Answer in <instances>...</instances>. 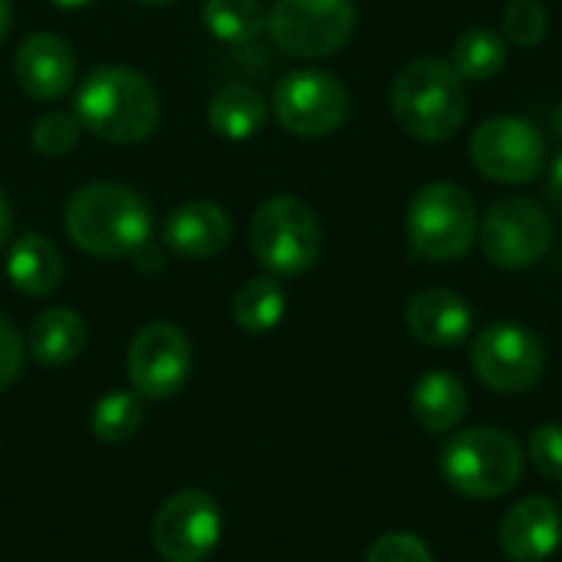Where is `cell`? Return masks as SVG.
Here are the masks:
<instances>
[{
    "label": "cell",
    "instance_id": "cell-1",
    "mask_svg": "<svg viewBox=\"0 0 562 562\" xmlns=\"http://www.w3.org/2000/svg\"><path fill=\"white\" fill-rule=\"evenodd\" d=\"M69 240L92 257H132L151 240L148 204L119 181H92L79 188L63 214Z\"/></svg>",
    "mask_w": 562,
    "mask_h": 562
},
{
    "label": "cell",
    "instance_id": "cell-2",
    "mask_svg": "<svg viewBox=\"0 0 562 562\" xmlns=\"http://www.w3.org/2000/svg\"><path fill=\"white\" fill-rule=\"evenodd\" d=\"M76 119L86 132L112 142H145L161 119L155 86L128 66H95L76 92Z\"/></svg>",
    "mask_w": 562,
    "mask_h": 562
},
{
    "label": "cell",
    "instance_id": "cell-3",
    "mask_svg": "<svg viewBox=\"0 0 562 562\" xmlns=\"http://www.w3.org/2000/svg\"><path fill=\"white\" fill-rule=\"evenodd\" d=\"M395 122L418 142H448L468 119L464 79L445 59H415L392 82Z\"/></svg>",
    "mask_w": 562,
    "mask_h": 562
},
{
    "label": "cell",
    "instance_id": "cell-4",
    "mask_svg": "<svg viewBox=\"0 0 562 562\" xmlns=\"http://www.w3.org/2000/svg\"><path fill=\"white\" fill-rule=\"evenodd\" d=\"M477 231L481 221L474 198L454 181H428L415 191L405 214V234L412 250L435 263L464 257L474 247Z\"/></svg>",
    "mask_w": 562,
    "mask_h": 562
},
{
    "label": "cell",
    "instance_id": "cell-5",
    "mask_svg": "<svg viewBox=\"0 0 562 562\" xmlns=\"http://www.w3.org/2000/svg\"><path fill=\"white\" fill-rule=\"evenodd\" d=\"M441 474L471 501H497L524 477V451L504 428H471L448 441Z\"/></svg>",
    "mask_w": 562,
    "mask_h": 562
},
{
    "label": "cell",
    "instance_id": "cell-6",
    "mask_svg": "<svg viewBox=\"0 0 562 562\" xmlns=\"http://www.w3.org/2000/svg\"><path fill=\"white\" fill-rule=\"evenodd\" d=\"M250 247L273 277H303L323 250V231L313 207L293 194L263 201L250 221Z\"/></svg>",
    "mask_w": 562,
    "mask_h": 562
},
{
    "label": "cell",
    "instance_id": "cell-7",
    "mask_svg": "<svg viewBox=\"0 0 562 562\" xmlns=\"http://www.w3.org/2000/svg\"><path fill=\"white\" fill-rule=\"evenodd\" d=\"M273 43L296 59H323L342 49L356 30L352 0H277L267 13Z\"/></svg>",
    "mask_w": 562,
    "mask_h": 562
},
{
    "label": "cell",
    "instance_id": "cell-8",
    "mask_svg": "<svg viewBox=\"0 0 562 562\" xmlns=\"http://www.w3.org/2000/svg\"><path fill=\"white\" fill-rule=\"evenodd\" d=\"M277 122L300 138H326L349 119V89L326 69L286 72L273 89Z\"/></svg>",
    "mask_w": 562,
    "mask_h": 562
},
{
    "label": "cell",
    "instance_id": "cell-9",
    "mask_svg": "<svg viewBox=\"0 0 562 562\" xmlns=\"http://www.w3.org/2000/svg\"><path fill=\"white\" fill-rule=\"evenodd\" d=\"M471 366L487 389L501 395H520L543 379L547 352L527 326L494 323L474 339Z\"/></svg>",
    "mask_w": 562,
    "mask_h": 562
},
{
    "label": "cell",
    "instance_id": "cell-10",
    "mask_svg": "<svg viewBox=\"0 0 562 562\" xmlns=\"http://www.w3.org/2000/svg\"><path fill=\"white\" fill-rule=\"evenodd\" d=\"M224 517L211 494L178 491L171 494L151 524V543L165 562H204L221 543Z\"/></svg>",
    "mask_w": 562,
    "mask_h": 562
},
{
    "label": "cell",
    "instance_id": "cell-11",
    "mask_svg": "<svg viewBox=\"0 0 562 562\" xmlns=\"http://www.w3.org/2000/svg\"><path fill=\"white\" fill-rule=\"evenodd\" d=\"M471 158L477 171L501 184H527L543 171L547 142L527 119L497 115L471 135Z\"/></svg>",
    "mask_w": 562,
    "mask_h": 562
},
{
    "label": "cell",
    "instance_id": "cell-12",
    "mask_svg": "<svg viewBox=\"0 0 562 562\" xmlns=\"http://www.w3.org/2000/svg\"><path fill=\"white\" fill-rule=\"evenodd\" d=\"M484 257L501 270L533 267L553 244V224L547 211L527 198H504L487 211L477 231Z\"/></svg>",
    "mask_w": 562,
    "mask_h": 562
},
{
    "label": "cell",
    "instance_id": "cell-13",
    "mask_svg": "<svg viewBox=\"0 0 562 562\" xmlns=\"http://www.w3.org/2000/svg\"><path fill=\"white\" fill-rule=\"evenodd\" d=\"M125 372L142 398H171L191 375V339L175 323H148L128 346Z\"/></svg>",
    "mask_w": 562,
    "mask_h": 562
},
{
    "label": "cell",
    "instance_id": "cell-14",
    "mask_svg": "<svg viewBox=\"0 0 562 562\" xmlns=\"http://www.w3.org/2000/svg\"><path fill=\"white\" fill-rule=\"evenodd\" d=\"M16 82L26 95L40 102L63 99L76 82V56L69 43L56 33H33L20 43L13 59Z\"/></svg>",
    "mask_w": 562,
    "mask_h": 562
},
{
    "label": "cell",
    "instance_id": "cell-15",
    "mask_svg": "<svg viewBox=\"0 0 562 562\" xmlns=\"http://www.w3.org/2000/svg\"><path fill=\"white\" fill-rule=\"evenodd\" d=\"M562 514L550 497H527L514 504L501 524V547L507 560L543 562L560 550Z\"/></svg>",
    "mask_w": 562,
    "mask_h": 562
},
{
    "label": "cell",
    "instance_id": "cell-16",
    "mask_svg": "<svg viewBox=\"0 0 562 562\" xmlns=\"http://www.w3.org/2000/svg\"><path fill=\"white\" fill-rule=\"evenodd\" d=\"M405 326L418 342H425L431 349H451L468 339V333L474 326V313L461 293H454L448 286H431V290H422L408 303Z\"/></svg>",
    "mask_w": 562,
    "mask_h": 562
},
{
    "label": "cell",
    "instance_id": "cell-17",
    "mask_svg": "<svg viewBox=\"0 0 562 562\" xmlns=\"http://www.w3.org/2000/svg\"><path fill=\"white\" fill-rule=\"evenodd\" d=\"M165 244L188 260H204L231 244V217L214 201H188L165 217Z\"/></svg>",
    "mask_w": 562,
    "mask_h": 562
},
{
    "label": "cell",
    "instance_id": "cell-18",
    "mask_svg": "<svg viewBox=\"0 0 562 562\" xmlns=\"http://www.w3.org/2000/svg\"><path fill=\"white\" fill-rule=\"evenodd\" d=\"M26 349H30L33 362H40L46 369L69 366L86 349V323H82V316L76 310H69V306L43 310L30 323Z\"/></svg>",
    "mask_w": 562,
    "mask_h": 562
},
{
    "label": "cell",
    "instance_id": "cell-19",
    "mask_svg": "<svg viewBox=\"0 0 562 562\" xmlns=\"http://www.w3.org/2000/svg\"><path fill=\"white\" fill-rule=\"evenodd\" d=\"M7 277L16 293L43 300L63 280V257L43 234H23L7 254Z\"/></svg>",
    "mask_w": 562,
    "mask_h": 562
},
{
    "label": "cell",
    "instance_id": "cell-20",
    "mask_svg": "<svg viewBox=\"0 0 562 562\" xmlns=\"http://www.w3.org/2000/svg\"><path fill=\"white\" fill-rule=\"evenodd\" d=\"M468 412V389L451 372H428L412 389V415L428 435H448Z\"/></svg>",
    "mask_w": 562,
    "mask_h": 562
},
{
    "label": "cell",
    "instance_id": "cell-21",
    "mask_svg": "<svg viewBox=\"0 0 562 562\" xmlns=\"http://www.w3.org/2000/svg\"><path fill=\"white\" fill-rule=\"evenodd\" d=\"M207 122L217 135L231 138V142H244L254 138L263 122H267V102L263 95L247 86V82H227L211 95L207 105Z\"/></svg>",
    "mask_w": 562,
    "mask_h": 562
},
{
    "label": "cell",
    "instance_id": "cell-22",
    "mask_svg": "<svg viewBox=\"0 0 562 562\" xmlns=\"http://www.w3.org/2000/svg\"><path fill=\"white\" fill-rule=\"evenodd\" d=\"M451 66L464 82H487L507 66V40L491 26H471L454 40Z\"/></svg>",
    "mask_w": 562,
    "mask_h": 562
},
{
    "label": "cell",
    "instance_id": "cell-23",
    "mask_svg": "<svg viewBox=\"0 0 562 562\" xmlns=\"http://www.w3.org/2000/svg\"><path fill=\"white\" fill-rule=\"evenodd\" d=\"M231 310H234V323L244 333L260 336V333H270L280 326V319L286 313V293L273 277H254L237 290Z\"/></svg>",
    "mask_w": 562,
    "mask_h": 562
},
{
    "label": "cell",
    "instance_id": "cell-24",
    "mask_svg": "<svg viewBox=\"0 0 562 562\" xmlns=\"http://www.w3.org/2000/svg\"><path fill=\"white\" fill-rule=\"evenodd\" d=\"M201 20L224 43H250L267 30V10L260 0H207Z\"/></svg>",
    "mask_w": 562,
    "mask_h": 562
},
{
    "label": "cell",
    "instance_id": "cell-25",
    "mask_svg": "<svg viewBox=\"0 0 562 562\" xmlns=\"http://www.w3.org/2000/svg\"><path fill=\"white\" fill-rule=\"evenodd\" d=\"M142 422H145V405L138 392H109L95 402L89 428L99 441L122 445L142 428Z\"/></svg>",
    "mask_w": 562,
    "mask_h": 562
},
{
    "label": "cell",
    "instance_id": "cell-26",
    "mask_svg": "<svg viewBox=\"0 0 562 562\" xmlns=\"http://www.w3.org/2000/svg\"><path fill=\"white\" fill-rule=\"evenodd\" d=\"M79 119L63 112V109H53V112H43L36 122H33V148L46 158H63L76 148L79 142Z\"/></svg>",
    "mask_w": 562,
    "mask_h": 562
},
{
    "label": "cell",
    "instance_id": "cell-27",
    "mask_svg": "<svg viewBox=\"0 0 562 562\" xmlns=\"http://www.w3.org/2000/svg\"><path fill=\"white\" fill-rule=\"evenodd\" d=\"M550 13L540 0H510L504 7V40L517 46H537L547 36Z\"/></svg>",
    "mask_w": 562,
    "mask_h": 562
},
{
    "label": "cell",
    "instance_id": "cell-28",
    "mask_svg": "<svg viewBox=\"0 0 562 562\" xmlns=\"http://www.w3.org/2000/svg\"><path fill=\"white\" fill-rule=\"evenodd\" d=\"M530 461L547 481H562V425H543L530 435Z\"/></svg>",
    "mask_w": 562,
    "mask_h": 562
},
{
    "label": "cell",
    "instance_id": "cell-29",
    "mask_svg": "<svg viewBox=\"0 0 562 562\" xmlns=\"http://www.w3.org/2000/svg\"><path fill=\"white\" fill-rule=\"evenodd\" d=\"M366 562H435V557L415 533H385L372 543Z\"/></svg>",
    "mask_w": 562,
    "mask_h": 562
},
{
    "label": "cell",
    "instance_id": "cell-30",
    "mask_svg": "<svg viewBox=\"0 0 562 562\" xmlns=\"http://www.w3.org/2000/svg\"><path fill=\"white\" fill-rule=\"evenodd\" d=\"M23 359H26V346H23V336L13 329L10 319L0 316V392H7L20 372H23Z\"/></svg>",
    "mask_w": 562,
    "mask_h": 562
},
{
    "label": "cell",
    "instance_id": "cell-31",
    "mask_svg": "<svg viewBox=\"0 0 562 562\" xmlns=\"http://www.w3.org/2000/svg\"><path fill=\"white\" fill-rule=\"evenodd\" d=\"M132 260L142 267V270H161V250H155V240H148L145 247H138L132 254Z\"/></svg>",
    "mask_w": 562,
    "mask_h": 562
},
{
    "label": "cell",
    "instance_id": "cell-32",
    "mask_svg": "<svg viewBox=\"0 0 562 562\" xmlns=\"http://www.w3.org/2000/svg\"><path fill=\"white\" fill-rule=\"evenodd\" d=\"M550 201H553V207L562 214V155L557 158L553 171H550Z\"/></svg>",
    "mask_w": 562,
    "mask_h": 562
},
{
    "label": "cell",
    "instance_id": "cell-33",
    "mask_svg": "<svg viewBox=\"0 0 562 562\" xmlns=\"http://www.w3.org/2000/svg\"><path fill=\"white\" fill-rule=\"evenodd\" d=\"M10 224H13V217H10V204H7V198H3V191H0V247L7 244V237H10Z\"/></svg>",
    "mask_w": 562,
    "mask_h": 562
},
{
    "label": "cell",
    "instance_id": "cell-34",
    "mask_svg": "<svg viewBox=\"0 0 562 562\" xmlns=\"http://www.w3.org/2000/svg\"><path fill=\"white\" fill-rule=\"evenodd\" d=\"M10 26H13V7H10V0H0V43L7 40Z\"/></svg>",
    "mask_w": 562,
    "mask_h": 562
},
{
    "label": "cell",
    "instance_id": "cell-35",
    "mask_svg": "<svg viewBox=\"0 0 562 562\" xmlns=\"http://www.w3.org/2000/svg\"><path fill=\"white\" fill-rule=\"evenodd\" d=\"M49 3H56V7H63V10H79V7H89V3H95V0H49Z\"/></svg>",
    "mask_w": 562,
    "mask_h": 562
},
{
    "label": "cell",
    "instance_id": "cell-36",
    "mask_svg": "<svg viewBox=\"0 0 562 562\" xmlns=\"http://www.w3.org/2000/svg\"><path fill=\"white\" fill-rule=\"evenodd\" d=\"M553 128H557V135L562 138V105L553 112Z\"/></svg>",
    "mask_w": 562,
    "mask_h": 562
},
{
    "label": "cell",
    "instance_id": "cell-37",
    "mask_svg": "<svg viewBox=\"0 0 562 562\" xmlns=\"http://www.w3.org/2000/svg\"><path fill=\"white\" fill-rule=\"evenodd\" d=\"M138 3H145V7H165V3H175V0H138Z\"/></svg>",
    "mask_w": 562,
    "mask_h": 562
}]
</instances>
